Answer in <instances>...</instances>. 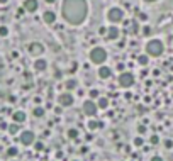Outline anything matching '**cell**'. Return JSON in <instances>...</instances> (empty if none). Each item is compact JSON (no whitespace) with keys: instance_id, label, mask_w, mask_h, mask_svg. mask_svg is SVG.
<instances>
[{"instance_id":"d6986e66","label":"cell","mask_w":173,"mask_h":161,"mask_svg":"<svg viewBox=\"0 0 173 161\" xmlns=\"http://www.w3.org/2000/svg\"><path fill=\"white\" fill-rule=\"evenodd\" d=\"M148 61H149V58H148V54H139V56H137V63H139V65L146 66V65H148Z\"/></svg>"},{"instance_id":"ffe728a7","label":"cell","mask_w":173,"mask_h":161,"mask_svg":"<svg viewBox=\"0 0 173 161\" xmlns=\"http://www.w3.org/2000/svg\"><path fill=\"white\" fill-rule=\"evenodd\" d=\"M32 114H34V117H43V115H44V109H43V107H36V109L32 110Z\"/></svg>"},{"instance_id":"30bf717a","label":"cell","mask_w":173,"mask_h":161,"mask_svg":"<svg viewBox=\"0 0 173 161\" xmlns=\"http://www.w3.org/2000/svg\"><path fill=\"white\" fill-rule=\"evenodd\" d=\"M24 10L36 12L37 10V0H24Z\"/></svg>"},{"instance_id":"44dd1931","label":"cell","mask_w":173,"mask_h":161,"mask_svg":"<svg viewBox=\"0 0 173 161\" xmlns=\"http://www.w3.org/2000/svg\"><path fill=\"white\" fill-rule=\"evenodd\" d=\"M129 31H131V32H137V31H139V24H137V21H133L131 24H129Z\"/></svg>"},{"instance_id":"5bb4252c","label":"cell","mask_w":173,"mask_h":161,"mask_svg":"<svg viewBox=\"0 0 173 161\" xmlns=\"http://www.w3.org/2000/svg\"><path fill=\"white\" fill-rule=\"evenodd\" d=\"M111 75H112V70L109 68V66H102V68H99V77L102 78V80L111 78Z\"/></svg>"},{"instance_id":"4316f807","label":"cell","mask_w":173,"mask_h":161,"mask_svg":"<svg viewBox=\"0 0 173 161\" xmlns=\"http://www.w3.org/2000/svg\"><path fill=\"white\" fill-rule=\"evenodd\" d=\"M143 34H144V36H149V34H151V27L149 26H144L143 27Z\"/></svg>"},{"instance_id":"836d02e7","label":"cell","mask_w":173,"mask_h":161,"mask_svg":"<svg viewBox=\"0 0 173 161\" xmlns=\"http://www.w3.org/2000/svg\"><path fill=\"white\" fill-rule=\"evenodd\" d=\"M139 19H141V21H146L148 15H146V14H141V15H139Z\"/></svg>"},{"instance_id":"603a6c76","label":"cell","mask_w":173,"mask_h":161,"mask_svg":"<svg viewBox=\"0 0 173 161\" xmlns=\"http://www.w3.org/2000/svg\"><path fill=\"white\" fill-rule=\"evenodd\" d=\"M78 129H70V131H68V137H70V139H77L78 137Z\"/></svg>"},{"instance_id":"8fae6325","label":"cell","mask_w":173,"mask_h":161,"mask_svg":"<svg viewBox=\"0 0 173 161\" xmlns=\"http://www.w3.org/2000/svg\"><path fill=\"white\" fill-rule=\"evenodd\" d=\"M43 19H44L46 24H49V26H51V24H55V22H56V14L53 10H46L44 14H43Z\"/></svg>"},{"instance_id":"8992f818","label":"cell","mask_w":173,"mask_h":161,"mask_svg":"<svg viewBox=\"0 0 173 161\" xmlns=\"http://www.w3.org/2000/svg\"><path fill=\"white\" fill-rule=\"evenodd\" d=\"M119 87H122V88H129V87H133V83H134V77L131 73H121L119 75Z\"/></svg>"},{"instance_id":"4dcf8cb0","label":"cell","mask_w":173,"mask_h":161,"mask_svg":"<svg viewBox=\"0 0 173 161\" xmlns=\"http://www.w3.org/2000/svg\"><path fill=\"white\" fill-rule=\"evenodd\" d=\"M165 146H166V148H168V149H170V148H171V146H173V143H171V141H170V139H168V141H166V143H165Z\"/></svg>"},{"instance_id":"e0dca14e","label":"cell","mask_w":173,"mask_h":161,"mask_svg":"<svg viewBox=\"0 0 173 161\" xmlns=\"http://www.w3.org/2000/svg\"><path fill=\"white\" fill-rule=\"evenodd\" d=\"M65 87H66V90H68V92H71V90H75V88L78 87V81H77V80H73V78H70V80L65 81Z\"/></svg>"},{"instance_id":"cb8c5ba5","label":"cell","mask_w":173,"mask_h":161,"mask_svg":"<svg viewBox=\"0 0 173 161\" xmlns=\"http://www.w3.org/2000/svg\"><path fill=\"white\" fill-rule=\"evenodd\" d=\"M9 132H10V134H17V132H19V124L9 125Z\"/></svg>"},{"instance_id":"f35d334b","label":"cell","mask_w":173,"mask_h":161,"mask_svg":"<svg viewBox=\"0 0 173 161\" xmlns=\"http://www.w3.org/2000/svg\"><path fill=\"white\" fill-rule=\"evenodd\" d=\"M73 161H78V159H73Z\"/></svg>"},{"instance_id":"f546056e","label":"cell","mask_w":173,"mask_h":161,"mask_svg":"<svg viewBox=\"0 0 173 161\" xmlns=\"http://www.w3.org/2000/svg\"><path fill=\"white\" fill-rule=\"evenodd\" d=\"M143 137H136V139H134V144H136V146H143Z\"/></svg>"},{"instance_id":"2e32d148","label":"cell","mask_w":173,"mask_h":161,"mask_svg":"<svg viewBox=\"0 0 173 161\" xmlns=\"http://www.w3.org/2000/svg\"><path fill=\"white\" fill-rule=\"evenodd\" d=\"M34 68H36L37 71H44L46 68H48V63H46V59H36L34 61Z\"/></svg>"},{"instance_id":"9c48e42d","label":"cell","mask_w":173,"mask_h":161,"mask_svg":"<svg viewBox=\"0 0 173 161\" xmlns=\"http://www.w3.org/2000/svg\"><path fill=\"white\" fill-rule=\"evenodd\" d=\"M29 53L32 56H39V54L44 53V46H43L41 43H31L29 44Z\"/></svg>"},{"instance_id":"83f0119b","label":"cell","mask_w":173,"mask_h":161,"mask_svg":"<svg viewBox=\"0 0 173 161\" xmlns=\"http://www.w3.org/2000/svg\"><path fill=\"white\" fill-rule=\"evenodd\" d=\"M151 144H158L160 143V137H158V136H151Z\"/></svg>"},{"instance_id":"e575fe53","label":"cell","mask_w":173,"mask_h":161,"mask_svg":"<svg viewBox=\"0 0 173 161\" xmlns=\"http://www.w3.org/2000/svg\"><path fill=\"white\" fill-rule=\"evenodd\" d=\"M144 131H146V127H144V125H139V132H141V134H143Z\"/></svg>"},{"instance_id":"7a4b0ae2","label":"cell","mask_w":173,"mask_h":161,"mask_svg":"<svg viewBox=\"0 0 173 161\" xmlns=\"http://www.w3.org/2000/svg\"><path fill=\"white\" fill-rule=\"evenodd\" d=\"M163 49H165V46H163V43L160 39H151L149 43L146 44V53L149 56H160V54H163Z\"/></svg>"},{"instance_id":"74e56055","label":"cell","mask_w":173,"mask_h":161,"mask_svg":"<svg viewBox=\"0 0 173 161\" xmlns=\"http://www.w3.org/2000/svg\"><path fill=\"white\" fill-rule=\"evenodd\" d=\"M146 2H155V0H146Z\"/></svg>"},{"instance_id":"52a82bcc","label":"cell","mask_w":173,"mask_h":161,"mask_svg":"<svg viewBox=\"0 0 173 161\" xmlns=\"http://www.w3.org/2000/svg\"><path fill=\"white\" fill-rule=\"evenodd\" d=\"M97 110H99V107H97V103L93 102L92 99L87 100V102L83 103V114H85V115H88V117H93V115L97 114Z\"/></svg>"},{"instance_id":"d590c367","label":"cell","mask_w":173,"mask_h":161,"mask_svg":"<svg viewBox=\"0 0 173 161\" xmlns=\"http://www.w3.org/2000/svg\"><path fill=\"white\" fill-rule=\"evenodd\" d=\"M7 2H9V0H0V4H2V5H5Z\"/></svg>"},{"instance_id":"5b68a950","label":"cell","mask_w":173,"mask_h":161,"mask_svg":"<svg viewBox=\"0 0 173 161\" xmlns=\"http://www.w3.org/2000/svg\"><path fill=\"white\" fill-rule=\"evenodd\" d=\"M19 141L24 144V146H31V144L36 143V134L32 131H22L19 136Z\"/></svg>"},{"instance_id":"d4e9b609","label":"cell","mask_w":173,"mask_h":161,"mask_svg":"<svg viewBox=\"0 0 173 161\" xmlns=\"http://www.w3.org/2000/svg\"><path fill=\"white\" fill-rule=\"evenodd\" d=\"M9 34V27H5V26H0V36L2 37H5Z\"/></svg>"},{"instance_id":"7c38bea8","label":"cell","mask_w":173,"mask_h":161,"mask_svg":"<svg viewBox=\"0 0 173 161\" xmlns=\"http://www.w3.org/2000/svg\"><path fill=\"white\" fill-rule=\"evenodd\" d=\"M87 127H88V131H95V129H100V127H103V122H100V121H95V119H92V117H90V121L87 122Z\"/></svg>"},{"instance_id":"d6a6232c","label":"cell","mask_w":173,"mask_h":161,"mask_svg":"<svg viewBox=\"0 0 173 161\" xmlns=\"http://www.w3.org/2000/svg\"><path fill=\"white\" fill-rule=\"evenodd\" d=\"M124 68H126V66H124V63H119V65H117V70H124Z\"/></svg>"},{"instance_id":"ba28073f","label":"cell","mask_w":173,"mask_h":161,"mask_svg":"<svg viewBox=\"0 0 173 161\" xmlns=\"http://www.w3.org/2000/svg\"><path fill=\"white\" fill-rule=\"evenodd\" d=\"M58 102H59L61 107H70V105H73L75 99H73V95H71L70 92H65V93H61V95L58 97Z\"/></svg>"},{"instance_id":"1f68e13d","label":"cell","mask_w":173,"mask_h":161,"mask_svg":"<svg viewBox=\"0 0 173 161\" xmlns=\"http://www.w3.org/2000/svg\"><path fill=\"white\" fill-rule=\"evenodd\" d=\"M151 161H163V158H160V156H153V158H151Z\"/></svg>"},{"instance_id":"6da1fadb","label":"cell","mask_w":173,"mask_h":161,"mask_svg":"<svg viewBox=\"0 0 173 161\" xmlns=\"http://www.w3.org/2000/svg\"><path fill=\"white\" fill-rule=\"evenodd\" d=\"M88 12V5L85 0H63L61 4V15L63 19L73 26L81 24L87 17Z\"/></svg>"},{"instance_id":"484cf974","label":"cell","mask_w":173,"mask_h":161,"mask_svg":"<svg viewBox=\"0 0 173 161\" xmlns=\"http://www.w3.org/2000/svg\"><path fill=\"white\" fill-rule=\"evenodd\" d=\"M34 149H36V151H43V149H44V144H43V143H34Z\"/></svg>"},{"instance_id":"ac0fdd59","label":"cell","mask_w":173,"mask_h":161,"mask_svg":"<svg viewBox=\"0 0 173 161\" xmlns=\"http://www.w3.org/2000/svg\"><path fill=\"white\" fill-rule=\"evenodd\" d=\"M97 107H99V109H107V107H109V100H107L105 97L99 99V102H97Z\"/></svg>"},{"instance_id":"4fadbf2b","label":"cell","mask_w":173,"mask_h":161,"mask_svg":"<svg viewBox=\"0 0 173 161\" xmlns=\"http://www.w3.org/2000/svg\"><path fill=\"white\" fill-rule=\"evenodd\" d=\"M12 119H14L15 124H22V122L26 121V114H24L22 110H17V112L12 114Z\"/></svg>"},{"instance_id":"3957f363","label":"cell","mask_w":173,"mask_h":161,"mask_svg":"<svg viewBox=\"0 0 173 161\" xmlns=\"http://www.w3.org/2000/svg\"><path fill=\"white\" fill-rule=\"evenodd\" d=\"M107 59V51L103 48H93L90 51V61L95 63V65H102Z\"/></svg>"},{"instance_id":"8d00e7d4","label":"cell","mask_w":173,"mask_h":161,"mask_svg":"<svg viewBox=\"0 0 173 161\" xmlns=\"http://www.w3.org/2000/svg\"><path fill=\"white\" fill-rule=\"evenodd\" d=\"M46 2H48V4H55L56 0H46Z\"/></svg>"},{"instance_id":"9a60e30c","label":"cell","mask_w":173,"mask_h":161,"mask_svg":"<svg viewBox=\"0 0 173 161\" xmlns=\"http://www.w3.org/2000/svg\"><path fill=\"white\" fill-rule=\"evenodd\" d=\"M117 37H119V29L114 27V26H111L109 29H107V39L114 41V39H117Z\"/></svg>"},{"instance_id":"7402d4cb","label":"cell","mask_w":173,"mask_h":161,"mask_svg":"<svg viewBox=\"0 0 173 161\" xmlns=\"http://www.w3.org/2000/svg\"><path fill=\"white\" fill-rule=\"evenodd\" d=\"M17 153H19V149L15 146H12V148H9V149H7V156H10V158L17 156Z\"/></svg>"},{"instance_id":"f1b7e54d","label":"cell","mask_w":173,"mask_h":161,"mask_svg":"<svg viewBox=\"0 0 173 161\" xmlns=\"http://www.w3.org/2000/svg\"><path fill=\"white\" fill-rule=\"evenodd\" d=\"M99 97V90H90V99H97Z\"/></svg>"},{"instance_id":"277c9868","label":"cell","mask_w":173,"mask_h":161,"mask_svg":"<svg viewBox=\"0 0 173 161\" xmlns=\"http://www.w3.org/2000/svg\"><path fill=\"white\" fill-rule=\"evenodd\" d=\"M107 19L111 22H114V24H117V22H122L124 21V10L119 7H112L111 10H109V14H107Z\"/></svg>"}]
</instances>
